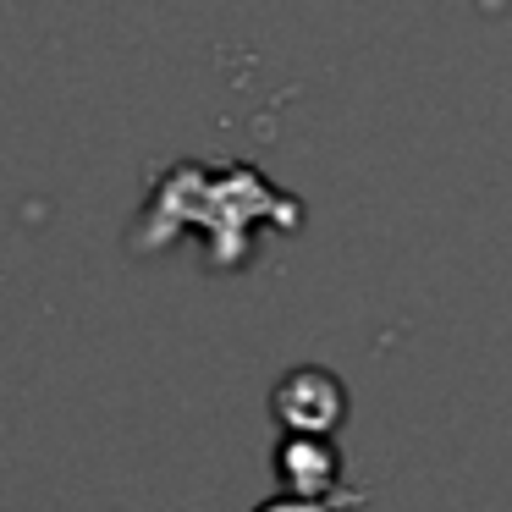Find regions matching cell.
I'll return each mask as SVG.
<instances>
[{
  "instance_id": "obj_1",
  "label": "cell",
  "mask_w": 512,
  "mask_h": 512,
  "mask_svg": "<svg viewBox=\"0 0 512 512\" xmlns=\"http://www.w3.org/2000/svg\"><path fill=\"white\" fill-rule=\"evenodd\" d=\"M276 419L292 435H325L342 419V386L320 369H298L292 380H281L276 391Z\"/></svg>"
},
{
  "instance_id": "obj_2",
  "label": "cell",
  "mask_w": 512,
  "mask_h": 512,
  "mask_svg": "<svg viewBox=\"0 0 512 512\" xmlns=\"http://www.w3.org/2000/svg\"><path fill=\"white\" fill-rule=\"evenodd\" d=\"M276 468H281V479H287L292 496H314V501L331 496L336 474H342L336 446L325 441V435H292V441L276 452Z\"/></svg>"
},
{
  "instance_id": "obj_3",
  "label": "cell",
  "mask_w": 512,
  "mask_h": 512,
  "mask_svg": "<svg viewBox=\"0 0 512 512\" xmlns=\"http://www.w3.org/2000/svg\"><path fill=\"white\" fill-rule=\"evenodd\" d=\"M254 512H331V507L314 501V496H276V501H265V507H254Z\"/></svg>"
}]
</instances>
